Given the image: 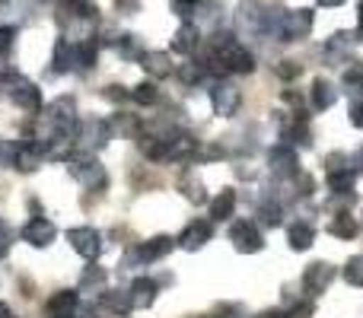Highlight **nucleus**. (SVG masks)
<instances>
[{"mask_svg":"<svg viewBox=\"0 0 363 318\" xmlns=\"http://www.w3.org/2000/svg\"><path fill=\"white\" fill-rule=\"evenodd\" d=\"M13 42H16V25H0V55H6Z\"/></svg>","mask_w":363,"mask_h":318,"instance_id":"obj_37","label":"nucleus"},{"mask_svg":"<svg viewBox=\"0 0 363 318\" xmlns=\"http://www.w3.org/2000/svg\"><path fill=\"white\" fill-rule=\"evenodd\" d=\"M239 102H242V93H239V86H233V83H223V80L213 83L211 106H213V112H217L220 118H233V115L239 112Z\"/></svg>","mask_w":363,"mask_h":318,"instance_id":"obj_6","label":"nucleus"},{"mask_svg":"<svg viewBox=\"0 0 363 318\" xmlns=\"http://www.w3.org/2000/svg\"><path fill=\"white\" fill-rule=\"evenodd\" d=\"M77 306H80V296H77V290H61V293L51 296L48 315L51 312H77Z\"/></svg>","mask_w":363,"mask_h":318,"instance_id":"obj_28","label":"nucleus"},{"mask_svg":"<svg viewBox=\"0 0 363 318\" xmlns=\"http://www.w3.org/2000/svg\"><path fill=\"white\" fill-rule=\"evenodd\" d=\"M99 306L106 309V312L125 318V315H131L134 302H131V293H128V290H106V293H102V300H99Z\"/></svg>","mask_w":363,"mask_h":318,"instance_id":"obj_18","label":"nucleus"},{"mask_svg":"<svg viewBox=\"0 0 363 318\" xmlns=\"http://www.w3.org/2000/svg\"><path fill=\"white\" fill-rule=\"evenodd\" d=\"M96 16H99V10H96L93 0H61V6H57V19L64 25L86 23V19H96Z\"/></svg>","mask_w":363,"mask_h":318,"instance_id":"obj_11","label":"nucleus"},{"mask_svg":"<svg viewBox=\"0 0 363 318\" xmlns=\"http://www.w3.org/2000/svg\"><path fill=\"white\" fill-rule=\"evenodd\" d=\"M102 312H106V309H96V306H86V309H80V318H102Z\"/></svg>","mask_w":363,"mask_h":318,"instance_id":"obj_43","label":"nucleus"},{"mask_svg":"<svg viewBox=\"0 0 363 318\" xmlns=\"http://www.w3.org/2000/svg\"><path fill=\"white\" fill-rule=\"evenodd\" d=\"M77 140H80L86 150H102V147L112 140V125L102 118H86L77 127Z\"/></svg>","mask_w":363,"mask_h":318,"instance_id":"obj_7","label":"nucleus"},{"mask_svg":"<svg viewBox=\"0 0 363 318\" xmlns=\"http://www.w3.org/2000/svg\"><path fill=\"white\" fill-rule=\"evenodd\" d=\"M51 70H55V74H70V70H77V42L61 38V42L55 45V64H51Z\"/></svg>","mask_w":363,"mask_h":318,"instance_id":"obj_19","label":"nucleus"},{"mask_svg":"<svg viewBox=\"0 0 363 318\" xmlns=\"http://www.w3.org/2000/svg\"><path fill=\"white\" fill-rule=\"evenodd\" d=\"M258 318H284V312H281V309H268V312H262Z\"/></svg>","mask_w":363,"mask_h":318,"instance_id":"obj_46","label":"nucleus"},{"mask_svg":"<svg viewBox=\"0 0 363 318\" xmlns=\"http://www.w3.org/2000/svg\"><path fill=\"white\" fill-rule=\"evenodd\" d=\"M351 166L357 169V172H363V147H360V150H357V153H354V157H351Z\"/></svg>","mask_w":363,"mask_h":318,"instance_id":"obj_45","label":"nucleus"},{"mask_svg":"<svg viewBox=\"0 0 363 318\" xmlns=\"http://www.w3.org/2000/svg\"><path fill=\"white\" fill-rule=\"evenodd\" d=\"M128 293H131L134 309H150L153 302H157V280H150V277H138Z\"/></svg>","mask_w":363,"mask_h":318,"instance_id":"obj_20","label":"nucleus"},{"mask_svg":"<svg viewBox=\"0 0 363 318\" xmlns=\"http://www.w3.org/2000/svg\"><path fill=\"white\" fill-rule=\"evenodd\" d=\"M354 89H360V93H363V80H360V83H357V86H354Z\"/></svg>","mask_w":363,"mask_h":318,"instance_id":"obj_51","label":"nucleus"},{"mask_svg":"<svg viewBox=\"0 0 363 318\" xmlns=\"http://www.w3.org/2000/svg\"><path fill=\"white\" fill-rule=\"evenodd\" d=\"M198 4L201 0H172V10H176L182 19H191V13L198 10Z\"/></svg>","mask_w":363,"mask_h":318,"instance_id":"obj_39","label":"nucleus"},{"mask_svg":"<svg viewBox=\"0 0 363 318\" xmlns=\"http://www.w3.org/2000/svg\"><path fill=\"white\" fill-rule=\"evenodd\" d=\"M131 99L138 102V106H157V102H160L157 83H138V86L131 89Z\"/></svg>","mask_w":363,"mask_h":318,"instance_id":"obj_29","label":"nucleus"},{"mask_svg":"<svg viewBox=\"0 0 363 318\" xmlns=\"http://www.w3.org/2000/svg\"><path fill=\"white\" fill-rule=\"evenodd\" d=\"M313 10L300 6V10H284V23H281V42H300L313 32Z\"/></svg>","mask_w":363,"mask_h":318,"instance_id":"obj_4","label":"nucleus"},{"mask_svg":"<svg viewBox=\"0 0 363 318\" xmlns=\"http://www.w3.org/2000/svg\"><path fill=\"white\" fill-rule=\"evenodd\" d=\"M13 245V229L6 220H0V258H6V251H10Z\"/></svg>","mask_w":363,"mask_h":318,"instance_id":"obj_38","label":"nucleus"},{"mask_svg":"<svg viewBox=\"0 0 363 318\" xmlns=\"http://www.w3.org/2000/svg\"><path fill=\"white\" fill-rule=\"evenodd\" d=\"M4 309H6V306H4V302H0V312H4Z\"/></svg>","mask_w":363,"mask_h":318,"instance_id":"obj_52","label":"nucleus"},{"mask_svg":"<svg viewBox=\"0 0 363 318\" xmlns=\"http://www.w3.org/2000/svg\"><path fill=\"white\" fill-rule=\"evenodd\" d=\"M48 318H77V315L74 312H51Z\"/></svg>","mask_w":363,"mask_h":318,"instance_id":"obj_49","label":"nucleus"},{"mask_svg":"<svg viewBox=\"0 0 363 318\" xmlns=\"http://www.w3.org/2000/svg\"><path fill=\"white\" fill-rule=\"evenodd\" d=\"M179 76H182V83H188V86H194V83H201L207 76V70H204V64L194 57V61H188V64H182V70H179Z\"/></svg>","mask_w":363,"mask_h":318,"instance_id":"obj_31","label":"nucleus"},{"mask_svg":"<svg viewBox=\"0 0 363 318\" xmlns=\"http://www.w3.org/2000/svg\"><path fill=\"white\" fill-rule=\"evenodd\" d=\"M328 188H332L338 198H354V181H357V175H354V169L351 166H345V169H328Z\"/></svg>","mask_w":363,"mask_h":318,"instance_id":"obj_17","label":"nucleus"},{"mask_svg":"<svg viewBox=\"0 0 363 318\" xmlns=\"http://www.w3.org/2000/svg\"><path fill=\"white\" fill-rule=\"evenodd\" d=\"M268 166L274 175H281V178H290V175H300V157H296V150L290 144H277L271 147L268 153Z\"/></svg>","mask_w":363,"mask_h":318,"instance_id":"obj_8","label":"nucleus"},{"mask_svg":"<svg viewBox=\"0 0 363 318\" xmlns=\"http://www.w3.org/2000/svg\"><path fill=\"white\" fill-rule=\"evenodd\" d=\"M335 102H338V89H335L328 80H322V76H319V80L313 83V106L319 108V112H325V108H332Z\"/></svg>","mask_w":363,"mask_h":318,"instance_id":"obj_26","label":"nucleus"},{"mask_svg":"<svg viewBox=\"0 0 363 318\" xmlns=\"http://www.w3.org/2000/svg\"><path fill=\"white\" fill-rule=\"evenodd\" d=\"M287 242H290V249L294 251H306L309 245L315 242V229L309 223H294L287 229Z\"/></svg>","mask_w":363,"mask_h":318,"instance_id":"obj_24","label":"nucleus"},{"mask_svg":"<svg viewBox=\"0 0 363 318\" xmlns=\"http://www.w3.org/2000/svg\"><path fill=\"white\" fill-rule=\"evenodd\" d=\"M67 242L74 245V251L83 255L86 261H96V258L102 255V249H106L102 236L93 229V226H74V229H67Z\"/></svg>","mask_w":363,"mask_h":318,"instance_id":"obj_3","label":"nucleus"},{"mask_svg":"<svg viewBox=\"0 0 363 318\" xmlns=\"http://www.w3.org/2000/svg\"><path fill=\"white\" fill-rule=\"evenodd\" d=\"M0 86L6 89L10 102H16L23 112H38V108H42V89H38L32 80H26V76H19V74H10V76H6V74H4Z\"/></svg>","mask_w":363,"mask_h":318,"instance_id":"obj_1","label":"nucleus"},{"mask_svg":"<svg viewBox=\"0 0 363 318\" xmlns=\"http://www.w3.org/2000/svg\"><path fill=\"white\" fill-rule=\"evenodd\" d=\"M182 188H185V198L191 200V204H204V200H207L204 185H201V181H194V178H191V181H185Z\"/></svg>","mask_w":363,"mask_h":318,"instance_id":"obj_36","label":"nucleus"},{"mask_svg":"<svg viewBox=\"0 0 363 318\" xmlns=\"http://www.w3.org/2000/svg\"><path fill=\"white\" fill-rule=\"evenodd\" d=\"M172 249H176V239L172 236H153L150 242H144L140 249H134V258L144 261V264H153V261H160V258L169 255Z\"/></svg>","mask_w":363,"mask_h":318,"instance_id":"obj_15","label":"nucleus"},{"mask_svg":"<svg viewBox=\"0 0 363 318\" xmlns=\"http://www.w3.org/2000/svg\"><path fill=\"white\" fill-rule=\"evenodd\" d=\"M230 242L236 245V251L242 255H255V251L264 249V236L258 232V226L252 220H239V223L230 226Z\"/></svg>","mask_w":363,"mask_h":318,"instance_id":"obj_5","label":"nucleus"},{"mask_svg":"<svg viewBox=\"0 0 363 318\" xmlns=\"http://www.w3.org/2000/svg\"><path fill=\"white\" fill-rule=\"evenodd\" d=\"M13 157H16V150H13V147L6 144V140H0V169H4V166H10Z\"/></svg>","mask_w":363,"mask_h":318,"instance_id":"obj_42","label":"nucleus"},{"mask_svg":"<svg viewBox=\"0 0 363 318\" xmlns=\"http://www.w3.org/2000/svg\"><path fill=\"white\" fill-rule=\"evenodd\" d=\"M345 280L351 283V287H363V255L351 258V261L345 264Z\"/></svg>","mask_w":363,"mask_h":318,"instance_id":"obj_33","label":"nucleus"},{"mask_svg":"<svg viewBox=\"0 0 363 318\" xmlns=\"http://www.w3.org/2000/svg\"><path fill=\"white\" fill-rule=\"evenodd\" d=\"M140 67H144L150 76H157V80L172 74V61L166 51H144V55H140Z\"/></svg>","mask_w":363,"mask_h":318,"instance_id":"obj_22","label":"nucleus"},{"mask_svg":"<svg viewBox=\"0 0 363 318\" xmlns=\"http://www.w3.org/2000/svg\"><path fill=\"white\" fill-rule=\"evenodd\" d=\"M274 74L281 76V80H294V76L303 74V64H296V61H281V64H274Z\"/></svg>","mask_w":363,"mask_h":318,"instance_id":"obj_35","label":"nucleus"},{"mask_svg":"<svg viewBox=\"0 0 363 318\" xmlns=\"http://www.w3.org/2000/svg\"><path fill=\"white\" fill-rule=\"evenodd\" d=\"M236 23L242 32H249V35H262L264 29V6L258 4V0H245L242 6H239L236 13Z\"/></svg>","mask_w":363,"mask_h":318,"instance_id":"obj_14","label":"nucleus"},{"mask_svg":"<svg viewBox=\"0 0 363 318\" xmlns=\"http://www.w3.org/2000/svg\"><path fill=\"white\" fill-rule=\"evenodd\" d=\"M108 99H115V102H121V99H128V96H131V93H121V86H108Z\"/></svg>","mask_w":363,"mask_h":318,"instance_id":"obj_44","label":"nucleus"},{"mask_svg":"<svg viewBox=\"0 0 363 318\" xmlns=\"http://www.w3.org/2000/svg\"><path fill=\"white\" fill-rule=\"evenodd\" d=\"M42 157H45V147L42 144H23L16 147V157H13V166L19 172H35L42 166Z\"/></svg>","mask_w":363,"mask_h":318,"instance_id":"obj_21","label":"nucleus"},{"mask_svg":"<svg viewBox=\"0 0 363 318\" xmlns=\"http://www.w3.org/2000/svg\"><path fill=\"white\" fill-rule=\"evenodd\" d=\"M115 48H118V55L128 57V61H140V55H144V48H140L138 35H118Z\"/></svg>","mask_w":363,"mask_h":318,"instance_id":"obj_30","label":"nucleus"},{"mask_svg":"<svg viewBox=\"0 0 363 318\" xmlns=\"http://www.w3.org/2000/svg\"><path fill=\"white\" fill-rule=\"evenodd\" d=\"M332 280H335V268L328 261H313L306 271H303V290H306L309 296L325 293Z\"/></svg>","mask_w":363,"mask_h":318,"instance_id":"obj_9","label":"nucleus"},{"mask_svg":"<svg viewBox=\"0 0 363 318\" xmlns=\"http://www.w3.org/2000/svg\"><path fill=\"white\" fill-rule=\"evenodd\" d=\"M357 23H360V32H357V35H363V0L357 4Z\"/></svg>","mask_w":363,"mask_h":318,"instance_id":"obj_47","label":"nucleus"},{"mask_svg":"<svg viewBox=\"0 0 363 318\" xmlns=\"http://www.w3.org/2000/svg\"><path fill=\"white\" fill-rule=\"evenodd\" d=\"M347 121H351L354 127H363V99H357V102H351V106H347Z\"/></svg>","mask_w":363,"mask_h":318,"instance_id":"obj_41","label":"nucleus"},{"mask_svg":"<svg viewBox=\"0 0 363 318\" xmlns=\"http://www.w3.org/2000/svg\"><path fill=\"white\" fill-rule=\"evenodd\" d=\"M194 150H198V140L191 134H169V150H166V159H191Z\"/></svg>","mask_w":363,"mask_h":318,"instance_id":"obj_23","label":"nucleus"},{"mask_svg":"<svg viewBox=\"0 0 363 318\" xmlns=\"http://www.w3.org/2000/svg\"><path fill=\"white\" fill-rule=\"evenodd\" d=\"M328 232H332V236H338V239H354L360 232V223L351 217V213H338V217L328 223Z\"/></svg>","mask_w":363,"mask_h":318,"instance_id":"obj_27","label":"nucleus"},{"mask_svg":"<svg viewBox=\"0 0 363 318\" xmlns=\"http://www.w3.org/2000/svg\"><path fill=\"white\" fill-rule=\"evenodd\" d=\"M0 318H16V315H13L10 309H4V312H0Z\"/></svg>","mask_w":363,"mask_h":318,"instance_id":"obj_50","label":"nucleus"},{"mask_svg":"<svg viewBox=\"0 0 363 318\" xmlns=\"http://www.w3.org/2000/svg\"><path fill=\"white\" fill-rule=\"evenodd\" d=\"M67 169L83 188H89V191H102V188H106V166H102L96 157H86V153L74 157V153H70Z\"/></svg>","mask_w":363,"mask_h":318,"instance_id":"obj_2","label":"nucleus"},{"mask_svg":"<svg viewBox=\"0 0 363 318\" xmlns=\"http://www.w3.org/2000/svg\"><path fill=\"white\" fill-rule=\"evenodd\" d=\"M80 283H83V290H93V287H99V283H106V271H102L99 264H89V268L83 271Z\"/></svg>","mask_w":363,"mask_h":318,"instance_id":"obj_34","label":"nucleus"},{"mask_svg":"<svg viewBox=\"0 0 363 318\" xmlns=\"http://www.w3.org/2000/svg\"><path fill=\"white\" fill-rule=\"evenodd\" d=\"M313 312H315V306L306 300V302H296V306L290 309V312H284V318H309Z\"/></svg>","mask_w":363,"mask_h":318,"instance_id":"obj_40","label":"nucleus"},{"mask_svg":"<svg viewBox=\"0 0 363 318\" xmlns=\"http://www.w3.org/2000/svg\"><path fill=\"white\" fill-rule=\"evenodd\" d=\"M48 121L51 127H64V131H77V106L70 96L64 99H55L48 106Z\"/></svg>","mask_w":363,"mask_h":318,"instance_id":"obj_13","label":"nucleus"},{"mask_svg":"<svg viewBox=\"0 0 363 318\" xmlns=\"http://www.w3.org/2000/svg\"><path fill=\"white\" fill-rule=\"evenodd\" d=\"M233 210H236V191H233V188H223V191L211 200V217L213 220H230Z\"/></svg>","mask_w":363,"mask_h":318,"instance_id":"obj_25","label":"nucleus"},{"mask_svg":"<svg viewBox=\"0 0 363 318\" xmlns=\"http://www.w3.org/2000/svg\"><path fill=\"white\" fill-rule=\"evenodd\" d=\"M211 223L207 220H191V223L182 229V236L176 239V242L182 245L185 251H198V249H204L207 242H211Z\"/></svg>","mask_w":363,"mask_h":318,"instance_id":"obj_12","label":"nucleus"},{"mask_svg":"<svg viewBox=\"0 0 363 318\" xmlns=\"http://www.w3.org/2000/svg\"><path fill=\"white\" fill-rule=\"evenodd\" d=\"M198 45H201V29L185 19L176 29V35H172V51H176V55H194Z\"/></svg>","mask_w":363,"mask_h":318,"instance_id":"obj_16","label":"nucleus"},{"mask_svg":"<svg viewBox=\"0 0 363 318\" xmlns=\"http://www.w3.org/2000/svg\"><path fill=\"white\" fill-rule=\"evenodd\" d=\"M345 0H319V6H341Z\"/></svg>","mask_w":363,"mask_h":318,"instance_id":"obj_48","label":"nucleus"},{"mask_svg":"<svg viewBox=\"0 0 363 318\" xmlns=\"http://www.w3.org/2000/svg\"><path fill=\"white\" fill-rule=\"evenodd\" d=\"M19 236H23V242L35 245V249H48V245L55 242L57 229L48 223V220H42V217H32L29 223H26L23 229H19Z\"/></svg>","mask_w":363,"mask_h":318,"instance_id":"obj_10","label":"nucleus"},{"mask_svg":"<svg viewBox=\"0 0 363 318\" xmlns=\"http://www.w3.org/2000/svg\"><path fill=\"white\" fill-rule=\"evenodd\" d=\"M281 204H274V200H268V204L258 207V223L262 226H281Z\"/></svg>","mask_w":363,"mask_h":318,"instance_id":"obj_32","label":"nucleus"}]
</instances>
